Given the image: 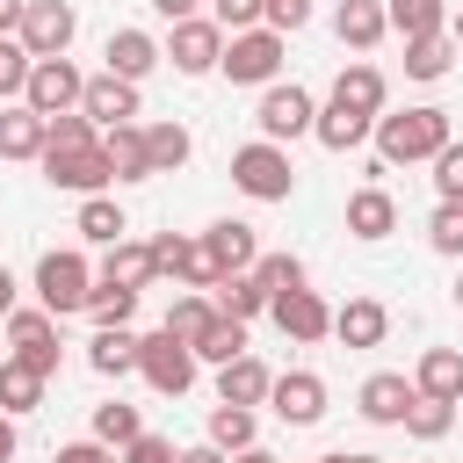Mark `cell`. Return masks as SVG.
Returning a JSON list of instances; mask_svg holds the SVG:
<instances>
[{
  "label": "cell",
  "instance_id": "1",
  "mask_svg": "<svg viewBox=\"0 0 463 463\" xmlns=\"http://www.w3.org/2000/svg\"><path fill=\"white\" fill-rule=\"evenodd\" d=\"M449 109H405V116H376V159L383 166H412V159H434L449 145Z\"/></svg>",
  "mask_w": 463,
  "mask_h": 463
},
{
  "label": "cell",
  "instance_id": "2",
  "mask_svg": "<svg viewBox=\"0 0 463 463\" xmlns=\"http://www.w3.org/2000/svg\"><path fill=\"white\" fill-rule=\"evenodd\" d=\"M232 188H239V195H253V203H289V188H297L289 145H275V137L239 145V152H232Z\"/></svg>",
  "mask_w": 463,
  "mask_h": 463
},
{
  "label": "cell",
  "instance_id": "3",
  "mask_svg": "<svg viewBox=\"0 0 463 463\" xmlns=\"http://www.w3.org/2000/svg\"><path fill=\"white\" fill-rule=\"evenodd\" d=\"M282 51H289V43H282V29H268V22H260V29L224 36V65H217V72H224L232 87H275Z\"/></svg>",
  "mask_w": 463,
  "mask_h": 463
},
{
  "label": "cell",
  "instance_id": "4",
  "mask_svg": "<svg viewBox=\"0 0 463 463\" xmlns=\"http://www.w3.org/2000/svg\"><path fill=\"white\" fill-rule=\"evenodd\" d=\"M43 181L51 188H65V195H101L109 181H116V166H109V152H101V137L94 145H43Z\"/></svg>",
  "mask_w": 463,
  "mask_h": 463
},
{
  "label": "cell",
  "instance_id": "5",
  "mask_svg": "<svg viewBox=\"0 0 463 463\" xmlns=\"http://www.w3.org/2000/svg\"><path fill=\"white\" fill-rule=\"evenodd\" d=\"M36 297H43V311H87V297H94V268H87V253L80 246H58V253H43L36 260Z\"/></svg>",
  "mask_w": 463,
  "mask_h": 463
},
{
  "label": "cell",
  "instance_id": "6",
  "mask_svg": "<svg viewBox=\"0 0 463 463\" xmlns=\"http://www.w3.org/2000/svg\"><path fill=\"white\" fill-rule=\"evenodd\" d=\"M137 376H145L159 398H181V391L195 383V347L174 340L166 326H159V333H137Z\"/></svg>",
  "mask_w": 463,
  "mask_h": 463
},
{
  "label": "cell",
  "instance_id": "7",
  "mask_svg": "<svg viewBox=\"0 0 463 463\" xmlns=\"http://www.w3.org/2000/svg\"><path fill=\"white\" fill-rule=\"evenodd\" d=\"M166 58H174V72H188V80L217 72V65H224V22H217V14H188V22H174Z\"/></svg>",
  "mask_w": 463,
  "mask_h": 463
},
{
  "label": "cell",
  "instance_id": "8",
  "mask_svg": "<svg viewBox=\"0 0 463 463\" xmlns=\"http://www.w3.org/2000/svg\"><path fill=\"white\" fill-rule=\"evenodd\" d=\"M253 123H260V137H275V145H289V137H311V123H318V101L289 80H275V87H260V109H253Z\"/></svg>",
  "mask_w": 463,
  "mask_h": 463
},
{
  "label": "cell",
  "instance_id": "9",
  "mask_svg": "<svg viewBox=\"0 0 463 463\" xmlns=\"http://www.w3.org/2000/svg\"><path fill=\"white\" fill-rule=\"evenodd\" d=\"M14 36H22L29 58H65L72 36H80V14H72V0H29V14H22Z\"/></svg>",
  "mask_w": 463,
  "mask_h": 463
},
{
  "label": "cell",
  "instance_id": "10",
  "mask_svg": "<svg viewBox=\"0 0 463 463\" xmlns=\"http://www.w3.org/2000/svg\"><path fill=\"white\" fill-rule=\"evenodd\" d=\"M80 94H87V72H80L72 58H36V65H29L22 101H29L36 116H65V109H80Z\"/></svg>",
  "mask_w": 463,
  "mask_h": 463
},
{
  "label": "cell",
  "instance_id": "11",
  "mask_svg": "<svg viewBox=\"0 0 463 463\" xmlns=\"http://www.w3.org/2000/svg\"><path fill=\"white\" fill-rule=\"evenodd\" d=\"M268 405H275L282 427H318V420H326V376H311V369H282L275 391H268Z\"/></svg>",
  "mask_w": 463,
  "mask_h": 463
},
{
  "label": "cell",
  "instance_id": "12",
  "mask_svg": "<svg viewBox=\"0 0 463 463\" xmlns=\"http://www.w3.org/2000/svg\"><path fill=\"white\" fill-rule=\"evenodd\" d=\"M7 340L29 369L58 376V311H7Z\"/></svg>",
  "mask_w": 463,
  "mask_h": 463
},
{
  "label": "cell",
  "instance_id": "13",
  "mask_svg": "<svg viewBox=\"0 0 463 463\" xmlns=\"http://www.w3.org/2000/svg\"><path fill=\"white\" fill-rule=\"evenodd\" d=\"M268 311H275V326H282L289 340H304V347L333 333V304H326L318 289H289V297H275Z\"/></svg>",
  "mask_w": 463,
  "mask_h": 463
},
{
  "label": "cell",
  "instance_id": "14",
  "mask_svg": "<svg viewBox=\"0 0 463 463\" xmlns=\"http://www.w3.org/2000/svg\"><path fill=\"white\" fill-rule=\"evenodd\" d=\"M420 391H412V376H398V369H376L369 383H362V420H376V427H405V405H412Z\"/></svg>",
  "mask_w": 463,
  "mask_h": 463
},
{
  "label": "cell",
  "instance_id": "15",
  "mask_svg": "<svg viewBox=\"0 0 463 463\" xmlns=\"http://www.w3.org/2000/svg\"><path fill=\"white\" fill-rule=\"evenodd\" d=\"M80 109L109 130V123H130L137 116V80H116V72H94L87 80V94H80Z\"/></svg>",
  "mask_w": 463,
  "mask_h": 463
},
{
  "label": "cell",
  "instance_id": "16",
  "mask_svg": "<svg viewBox=\"0 0 463 463\" xmlns=\"http://www.w3.org/2000/svg\"><path fill=\"white\" fill-rule=\"evenodd\" d=\"M101 152H109L116 181H152V145H145V123H109V130H101Z\"/></svg>",
  "mask_w": 463,
  "mask_h": 463
},
{
  "label": "cell",
  "instance_id": "17",
  "mask_svg": "<svg viewBox=\"0 0 463 463\" xmlns=\"http://www.w3.org/2000/svg\"><path fill=\"white\" fill-rule=\"evenodd\" d=\"M94 282H116V289H152V282H159V260H152V246H145V239H116Z\"/></svg>",
  "mask_w": 463,
  "mask_h": 463
},
{
  "label": "cell",
  "instance_id": "18",
  "mask_svg": "<svg viewBox=\"0 0 463 463\" xmlns=\"http://www.w3.org/2000/svg\"><path fill=\"white\" fill-rule=\"evenodd\" d=\"M383 333H391V311L376 297H347L333 311V340H347V347H383Z\"/></svg>",
  "mask_w": 463,
  "mask_h": 463
},
{
  "label": "cell",
  "instance_id": "19",
  "mask_svg": "<svg viewBox=\"0 0 463 463\" xmlns=\"http://www.w3.org/2000/svg\"><path fill=\"white\" fill-rule=\"evenodd\" d=\"M268 391H275V369L260 354H239V362L217 369V398L224 405H268Z\"/></svg>",
  "mask_w": 463,
  "mask_h": 463
},
{
  "label": "cell",
  "instance_id": "20",
  "mask_svg": "<svg viewBox=\"0 0 463 463\" xmlns=\"http://www.w3.org/2000/svg\"><path fill=\"white\" fill-rule=\"evenodd\" d=\"M333 29H340L347 51H376L391 36V14H383V0H340L333 7Z\"/></svg>",
  "mask_w": 463,
  "mask_h": 463
},
{
  "label": "cell",
  "instance_id": "21",
  "mask_svg": "<svg viewBox=\"0 0 463 463\" xmlns=\"http://www.w3.org/2000/svg\"><path fill=\"white\" fill-rule=\"evenodd\" d=\"M43 137H51V116H36L29 101L0 109V159H43Z\"/></svg>",
  "mask_w": 463,
  "mask_h": 463
},
{
  "label": "cell",
  "instance_id": "22",
  "mask_svg": "<svg viewBox=\"0 0 463 463\" xmlns=\"http://www.w3.org/2000/svg\"><path fill=\"white\" fill-rule=\"evenodd\" d=\"M347 232H354V239H391V232H398V203H391V188H376V181L354 188V195H347Z\"/></svg>",
  "mask_w": 463,
  "mask_h": 463
},
{
  "label": "cell",
  "instance_id": "23",
  "mask_svg": "<svg viewBox=\"0 0 463 463\" xmlns=\"http://www.w3.org/2000/svg\"><path fill=\"white\" fill-rule=\"evenodd\" d=\"M383 72L369 65V58H354V65H340V80H333V101L340 109H362V116H383Z\"/></svg>",
  "mask_w": 463,
  "mask_h": 463
},
{
  "label": "cell",
  "instance_id": "24",
  "mask_svg": "<svg viewBox=\"0 0 463 463\" xmlns=\"http://www.w3.org/2000/svg\"><path fill=\"white\" fill-rule=\"evenodd\" d=\"M311 137H318L326 152H354L362 137H376V116H362V109H340V101H326V109H318V123H311Z\"/></svg>",
  "mask_w": 463,
  "mask_h": 463
},
{
  "label": "cell",
  "instance_id": "25",
  "mask_svg": "<svg viewBox=\"0 0 463 463\" xmlns=\"http://www.w3.org/2000/svg\"><path fill=\"white\" fill-rule=\"evenodd\" d=\"M72 232H80L87 246H116V239H130V217H123V203H116V195H80Z\"/></svg>",
  "mask_w": 463,
  "mask_h": 463
},
{
  "label": "cell",
  "instance_id": "26",
  "mask_svg": "<svg viewBox=\"0 0 463 463\" xmlns=\"http://www.w3.org/2000/svg\"><path fill=\"white\" fill-rule=\"evenodd\" d=\"M87 369H94V376H130V369H137V333H130V326H94Z\"/></svg>",
  "mask_w": 463,
  "mask_h": 463
},
{
  "label": "cell",
  "instance_id": "27",
  "mask_svg": "<svg viewBox=\"0 0 463 463\" xmlns=\"http://www.w3.org/2000/svg\"><path fill=\"white\" fill-rule=\"evenodd\" d=\"M412 391L463 405V354H456V347H427V354H420V369H412Z\"/></svg>",
  "mask_w": 463,
  "mask_h": 463
},
{
  "label": "cell",
  "instance_id": "28",
  "mask_svg": "<svg viewBox=\"0 0 463 463\" xmlns=\"http://www.w3.org/2000/svg\"><path fill=\"white\" fill-rule=\"evenodd\" d=\"M101 58H109V72H116V80H145V72H152V65H159L166 51H159V43L145 36V29H116Z\"/></svg>",
  "mask_w": 463,
  "mask_h": 463
},
{
  "label": "cell",
  "instance_id": "29",
  "mask_svg": "<svg viewBox=\"0 0 463 463\" xmlns=\"http://www.w3.org/2000/svg\"><path fill=\"white\" fill-rule=\"evenodd\" d=\"M203 239H210V253L224 260V275H246V268L260 260V239H253V224H239V217H217Z\"/></svg>",
  "mask_w": 463,
  "mask_h": 463
},
{
  "label": "cell",
  "instance_id": "30",
  "mask_svg": "<svg viewBox=\"0 0 463 463\" xmlns=\"http://www.w3.org/2000/svg\"><path fill=\"white\" fill-rule=\"evenodd\" d=\"M43 383H51L43 369H29L22 354H7V362H0V412H14V420L36 412V405H43Z\"/></svg>",
  "mask_w": 463,
  "mask_h": 463
},
{
  "label": "cell",
  "instance_id": "31",
  "mask_svg": "<svg viewBox=\"0 0 463 463\" xmlns=\"http://www.w3.org/2000/svg\"><path fill=\"white\" fill-rule=\"evenodd\" d=\"M253 434H260V420H253V405H210V434L203 441H217L224 456H239V449H253Z\"/></svg>",
  "mask_w": 463,
  "mask_h": 463
},
{
  "label": "cell",
  "instance_id": "32",
  "mask_svg": "<svg viewBox=\"0 0 463 463\" xmlns=\"http://www.w3.org/2000/svg\"><path fill=\"white\" fill-rule=\"evenodd\" d=\"M383 14H391V29L412 43V36H441L449 29V0H383Z\"/></svg>",
  "mask_w": 463,
  "mask_h": 463
},
{
  "label": "cell",
  "instance_id": "33",
  "mask_svg": "<svg viewBox=\"0 0 463 463\" xmlns=\"http://www.w3.org/2000/svg\"><path fill=\"white\" fill-rule=\"evenodd\" d=\"M449 65H456V36H449V29L405 43V80H449Z\"/></svg>",
  "mask_w": 463,
  "mask_h": 463
},
{
  "label": "cell",
  "instance_id": "34",
  "mask_svg": "<svg viewBox=\"0 0 463 463\" xmlns=\"http://www.w3.org/2000/svg\"><path fill=\"white\" fill-rule=\"evenodd\" d=\"M210 318H217V297H210V289H181V297L166 304V333H174V340H188V347L203 340V326H210Z\"/></svg>",
  "mask_w": 463,
  "mask_h": 463
},
{
  "label": "cell",
  "instance_id": "35",
  "mask_svg": "<svg viewBox=\"0 0 463 463\" xmlns=\"http://www.w3.org/2000/svg\"><path fill=\"white\" fill-rule=\"evenodd\" d=\"M210 297H217V311H224V318H260V311H268V289H260V275H253V268H246V275H224Z\"/></svg>",
  "mask_w": 463,
  "mask_h": 463
},
{
  "label": "cell",
  "instance_id": "36",
  "mask_svg": "<svg viewBox=\"0 0 463 463\" xmlns=\"http://www.w3.org/2000/svg\"><path fill=\"white\" fill-rule=\"evenodd\" d=\"M239 354H246V318H224V311H217V318L203 326V340H195V362H217V369H224V362H239Z\"/></svg>",
  "mask_w": 463,
  "mask_h": 463
},
{
  "label": "cell",
  "instance_id": "37",
  "mask_svg": "<svg viewBox=\"0 0 463 463\" xmlns=\"http://www.w3.org/2000/svg\"><path fill=\"white\" fill-rule=\"evenodd\" d=\"M145 145H152V174H174V166H188V152H195V137H188L181 123H145Z\"/></svg>",
  "mask_w": 463,
  "mask_h": 463
},
{
  "label": "cell",
  "instance_id": "38",
  "mask_svg": "<svg viewBox=\"0 0 463 463\" xmlns=\"http://www.w3.org/2000/svg\"><path fill=\"white\" fill-rule=\"evenodd\" d=\"M145 434V420H137V405H123V398H109V405H94V441H109V449H130Z\"/></svg>",
  "mask_w": 463,
  "mask_h": 463
},
{
  "label": "cell",
  "instance_id": "39",
  "mask_svg": "<svg viewBox=\"0 0 463 463\" xmlns=\"http://www.w3.org/2000/svg\"><path fill=\"white\" fill-rule=\"evenodd\" d=\"M449 427H456V405H449V398H427V391H420V398L405 405V434H412V441H441Z\"/></svg>",
  "mask_w": 463,
  "mask_h": 463
},
{
  "label": "cell",
  "instance_id": "40",
  "mask_svg": "<svg viewBox=\"0 0 463 463\" xmlns=\"http://www.w3.org/2000/svg\"><path fill=\"white\" fill-rule=\"evenodd\" d=\"M174 275H181L188 289H217V282H224V260L210 253V239H188L181 260H174Z\"/></svg>",
  "mask_w": 463,
  "mask_h": 463
},
{
  "label": "cell",
  "instance_id": "41",
  "mask_svg": "<svg viewBox=\"0 0 463 463\" xmlns=\"http://www.w3.org/2000/svg\"><path fill=\"white\" fill-rule=\"evenodd\" d=\"M253 275H260L268 304H275V297H289V289H304V260H297V253H260V260H253Z\"/></svg>",
  "mask_w": 463,
  "mask_h": 463
},
{
  "label": "cell",
  "instance_id": "42",
  "mask_svg": "<svg viewBox=\"0 0 463 463\" xmlns=\"http://www.w3.org/2000/svg\"><path fill=\"white\" fill-rule=\"evenodd\" d=\"M87 318H94V326H130V318H137V289L94 282V297H87Z\"/></svg>",
  "mask_w": 463,
  "mask_h": 463
},
{
  "label": "cell",
  "instance_id": "43",
  "mask_svg": "<svg viewBox=\"0 0 463 463\" xmlns=\"http://www.w3.org/2000/svg\"><path fill=\"white\" fill-rule=\"evenodd\" d=\"M29 51H22V36H0V101H22V87H29Z\"/></svg>",
  "mask_w": 463,
  "mask_h": 463
},
{
  "label": "cell",
  "instance_id": "44",
  "mask_svg": "<svg viewBox=\"0 0 463 463\" xmlns=\"http://www.w3.org/2000/svg\"><path fill=\"white\" fill-rule=\"evenodd\" d=\"M427 239H434V253H463V203H441L434 217H427Z\"/></svg>",
  "mask_w": 463,
  "mask_h": 463
},
{
  "label": "cell",
  "instance_id": "45",
  "mask_svg": "<svg viewBox=\"0 0 463 463\" xmlns=\"http://www.w3.org/2000/svg\"><path fill=\"white\" fill-rule=\"evenodd\" d=\"M434 188H441V203H463V137H449L434 152Z\"/></svg>",
  "mask_w": 463,
  "mask_h": 463
},
{
  "label": "cell",
  "instance_id": "46",
  "mask_svg": "<svg viewBox=\"0 0 463 463\" xmlns=\"http://www.w3.org/2000/svg\"><path fill=\"white\" fill-rule=\"evenodd\" d=\"M210 14L224 22V36H239V29H260L268 22V0H210Z\"/></svg>",
  "mask_w": 463,
  "mask_h": 463
},
{
  "label": "cell",
  "instance_id": "47",
  "mask_svg": "<svg viewBox=\"0 0 463 463\" xmlns=\"http://www.w3.org/2000/svg\"><path fill=\"white\" fill-rule=\"evenodd\" d=\"M123 463H181V449H174L166 434H137V441L123 449Z\"/></svg>",
  "mask_w": 463,
  "mask_h": 463
},
{
  "label": "cell",
  "instance_id": "48",
  "mask_svg": "<svg viewBox=\"0 0 463 463\" xmlns=\"http://www.w3.org/2000/svg\"><path fill=\"white\" fill-rule=\"evenodd\" d=\"M311 22V0H268V29H282V36H297Z\"/></svg>",
  "mask_w": 463,
  "mask_h": 463
},
{
  "label": "cell",
  "instance_id": "49",
  "mask_svg": "<svg viewBox=\"0 0 463 463\" xmlns=\"http://www.w3.org/2000/svg\"><path fill=\"white\" fill-rule=\"evenodd\" d=\"M51 463H116V449H109V441H65Z\"/></svg>",
  "mask_w": 463,
  "mask_h": 463
},
{
  "label": "cell",
  "instance_id": "50",
  "mask_svg": "<svg viewBox=\"0 0 463 463\" xmlns=\"http://www.w3.org/2000/svg\"><path fill=\"white\" fill-rule=\"evenodd\" d=\"M181 246H188L181 232H159V239H152V260H159V275H174V260H181Z\"/></svg>",
  "mask_w": 463,
  "mask_h": 463
},
{
  "label": "cell",
  "instance_id": "51",
  "mask_svg": "<svg viewBox=\"0 0 463 463\" xmlns=\"http://www.w3.org/2000/svg\"><path fill=\"white\" fill-rule=\"evenodd\" d=\"M152 14L159 22H188V14H203V0H152Z\"/></svg>",
  "mask_w": 463,
  "mask_h": 463
},
{
  "label": "cell",
  "instance_id": "52",
  "mask_svg": "<svg viewBox=\"0 0 463 463\" xmlns=\"http://www.w3.org/2000/svg\"><path fill=\"white\" fill-rule=\"evenodd\" d=\"M181 463H232L217 441H195V449H181Z\"/></svg>",
  "mask_w": 463,
  "mask_h": 463
},
{
  "label": "cell",
  "instance_id": "53",
  "mask_svg": "<svg viewBox=\"0 0 463 463\" xmlns=\"http://www.w3.org/2000/svg\"><path fill=\"white\" fill-rule=\"evenodd\" d=\"M22 14H29V0H0V36H14V29H22Z\"/></svg>",
  "mask_w": 463,
  "mask_h": 463
},
{
  "label": "cell",
  "instance_id": "54",
  "mask_svg": "<svg viewBox=\"0 0 463 463\" xmlns=\"http://www.w3.org/2000/svg\"><path fill=\"white\" fill-rule=\"evenodd\" d=\"M14 456V412H0V463Z\"/></svg>",
  "mask_w": 463,
  "mask_h": 463
},
{
  "label": "cell",
  "instance_id": "55",
  "mask_svg": "<svg viewBox=\"0 0 463 463\" xmlns=\"http://www.w3.org/2000/svg\"><path fill=\"white\" fill-rule=\"evenodd\" d=\"M7 311H14V275L0 268V318H7Z\"/></svg>",
  "mask_w": 463,
  "mask_h": 463
},
{
  "label": "cell",
  "instance_id": "56",
  "mask_svg": "<svg viewBox=\"0 0 463 463\" xmlns=\"http://www.w3.org/2000/svg\"><path fill=\"white\" fill-rule=\"evenodd\" d=\"M232 463H275V456H268V449H260V441H253V449H239V456H232Z\"/></svg>",
  "mask_w": 463,
  "mask_h": 463
},
{
  "label": "cell",
  "instance_id": "57",
  "mask_svg": "<svg viewBox=\"0 0 463 463\" xmlns=\"http://www.w3.org/2000/svg\"><path fill=\"white\" fill-rule=\"evenodd\" d=\"M449 36H456V43H463V7H456V14H449Z\"/></svg>",
  "mask_w": 463,
  "mask_h": 463
},
{
  "label": "cell",
  "instance_id": "58",
  "mask_svg": "<svg viewBox=\"0 0 463 463\" xmlns=\"http://www.w3.org/2000/svg\"><path fill=\"white\" fill-rule=\"evenodd\" d=\"M340 463H383V456H340Z\"/></svg>",
  "mask_w": 463,
  "mask_h": 463
},
{
  "label": "cell",
  "instance_id": "59",
  "mask_svg": "<svg viewBox=\"0 0 463 463\" xmlns=\"http://www.w3.org/2000/svg\"><path fill=\"white\" fill-rule=\"evenodd\" d=\"M456 304H463V275H456Z\"/></svg>",
  "mask_w": 463,
  "mask_h": 463
},
{
  "label": "cell",
  "instance_id": "60",
  "mask_svg": "<svg viewBox=\"0 0 463 463\" xmlns=\"http://www.w3.org/2000/svg\"><path fill=\"white\" fill-rule=\"evenodd\" d=\"M311 463H340V456H311Z\"/></svg>",
  "mask_w": 463,
  "mask_h": 463
}]
</instances>
